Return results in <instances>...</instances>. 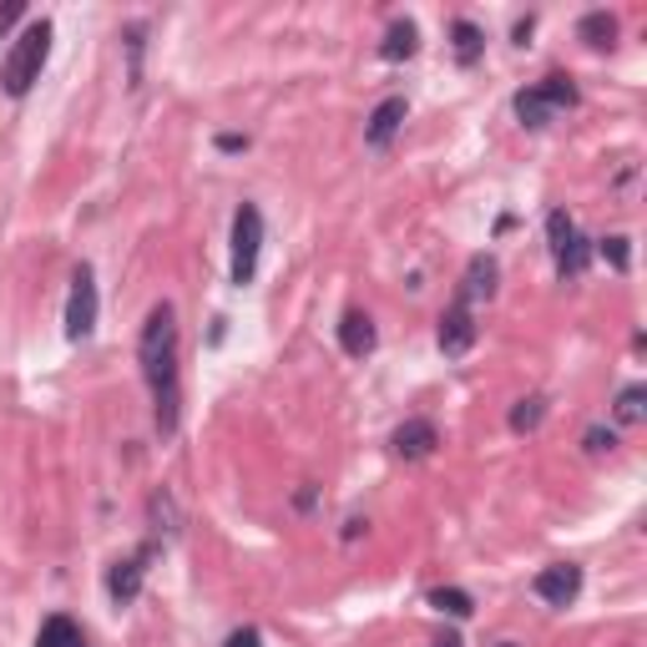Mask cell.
Returning <instances> with one entry per match:
<instances>
[{
    "instance_id": "7",
    "label": "cell",
    "mask_w": 647,
    "mask_h": 647,
    "mask_svg": "<svg viewBox=\"0 0 647 647\" xmlns=\"http://www.w3.org/2000/svg\"><path fill=\"white\" fill-rule=\"evenodd\" d=\"M531 592H537L547 607L577 602V592H582V566H577V562H551V566H541L537 582H531Z\"/></svg>"
},
{
    "instance_id": "10",
    "label": "cell",
    "mask_w": 647,
    "mask_h": 647,
    "mask_svg": "<svg viewBox=\"0 0 647 647\" xmlns=\"http://www.w3.org/2000/svg\"><path fill=\"white\" fill-rule=\"evenodd\" d=\"M496 278H501V268H496V259L491 253H476V259L466 263V278H460V289H455V299L460 303H476L481 299H496Z\"/></svg>"
},
{
    "instance_id": "4",
    "label": "cell",
    "mask_w": 647,
    "mask_h": 647,
    "mask_svg": "<svg viewBox=\"0 0 647 647\" xmlns=\"http://www.w3.org/2000/svg\"><path fill=\"white\" fill-rule=\"evenodd\" d=\"M577 107V86H572V76H547V82L526 86V92H516V117H522V127H547L556 111Z\"/></svg>"
},
{
    "instance_id": "2",
    "label": "cell",
    "mask_w": 647,
    "mask_h": 647,
    "mask_svg": "<svg viewBox=\"0 0 647 647\" xmlns=\"http://www.w3.org/2000/svg\"><path fill=\"white\" fill-rule=\"evenodd\" d=\"M51 21H31L21 36H15V46L5 51V61H0V86H5V97H26L31 86L41 82L46 71V56H51Z\"/></svg>"
},
{
    "instance_id": "26",
    "label": "cell",
    "mask_w": 647,
    "mask_h": 647,
    "mask_svg": "<svg viewBox=\"0 0 647 647\" xmlns=\"http://www.w3.org/2000/svg\"><path fill=\"white\" fill-rule=\"evenodd\" d=\"M249 147V137H238V132H223L218 137V152H243Z\"/></svg>"
},
{
    "instance_id": "15",
    "label": "cell",
    "mask_w": 647,
    "mask_h": 647,
    "mask_svg": "<svg viewBox=\"0 0 647 647\" xmlns=\"http://www.w3.org/2000/svg\"><path fill=\"white\" fill-rule=\"evenodd\" d=\"M577 36L587 46H592V51H607V46L618 41V15H607V11H587L577 21Z\"/></svg>"
},
{
    "instance_id": "14",
    "label": "cell",
    "mask_w": 647,
    "mask_h": 647,
    "mask_svg": "<svg viewBox=\"0 0 647 647\" xmlns=\"http://www.w3.org/2000/svg\"><path fill=\"white\" fill-rule=\"evenodd\" d=\"M415 46H420V31H415V21H390L385 41H380V56H385V61H410Z\"/></svg>"
},
{
    "instance_id": "8",
    "label": "cell",
    "mask_w": 647,
    "mask_h": 647,
    "mask_svg": "<svg viewBox=\"0 0 647 647\" xmlns=\"http://www.w3.org/2000/svg\"><path fill=\"white\" fill-rule=\"evenodd\" d=\"M476 334H481V330H476V309L455 299L451 309L441 314V330H435V339H441V355L445 359H460L470 345H476Z\"/></svg>"
},
{
    "instance_id": "24",
    "label": "cell",
    "mask_w": 647,
    "mask_h": 647,
    "mask_svg": "<svg viewBox=\"0 0 647 647\" xmlns=\"http://www.w3.org/2000/svg\"><path fill=\"white\" fill-rule=\"evenodd\" d=\"M21 15H26V0H5V5H0V41H5V36L15 31V21H21Z\"/></svg>"
},
{
    "instance_id": "1",
    "label": "cell",
    "mask_w": 647,
    "mask_h": 647,
    "mask_svg": "<svg viewBox=\"0 0 647 647\" xmlns=\"http://www.w3.org/2000/svg\"><path fill=\"white\" fill-rule=\"evenodd\" d=\"M137 359H142V380H147V390H152L157 430H163V435H178L182 380H178V309H172V303H152L147 309V319H142V339H137Z\"/></svg>"
},
{
    "instance_id": "9",
    "label": "cell",
    "mask_w": 647,
    "mask_h": 647,
    "mask_svg": "<svg viewBox=\"0 0 647 647\" xmlns=\"http://www.w3.org/2000/svg\"><path fill=\"white\" fill-rule=\"evenodd\" d=\"M152 551H157V547H142L137 556H127V562H117L107 572V592H111V602H117V607H127V602H137V597H142V582H147Z\"/></svg>"
},
{
    "instance_id": "27",
    "label": "cell",
    "mask_w": 647,
    "mask_h": 647,
    "mask_svg": "<svg viewBox=\"0 0 647 647\" xmlns=\"http://www.w3.org/2000/svg\"><path fill=\"white\" fill-rule=\"evenodd\" d=\"M435 647H460V637H441V643H435Z\"/></svg>"
},
{
    "instance_id": "16",
    "label": "cell",
    "mask_w": 647,
    "mask_h": 647,
    "mask_svg": "<svg viewBox=\"0 0 647 647\" xmlns=\"http://www.w3.org/2000/svg\"><path fill=\"white\" fill-rule=\"evenodd\" d=\"M36 647H86L82 627L67 618V612H56V618L41 622V633H36Z\"/></svg>"
},
{
    "instance_id": "22",
    "label": "cell",
    "mask_w": 647,
    "mask_h": 647,
    "mask_svg": "<svg viewBox=\"0 0 647 647\" xmlns=\"http://www.w3.org/2000/svg\"><path fill=\"white\" fill-rule=\"evenodd\" d=\"M152 522H157V531L178 537V506H172V496H167V491H157V496H152Z\"/></svg>"
},
{
    "instance_id": "18",
    "label": "cell",
    "mask_w": 647,
    "mask_h": 647,
    "mask_svg": "<svg viewBox=\"0 0 647 647\" xmlns=\"http://www.w3.org/2000/svg\"><path fill=\"white\" fill-rule=\"evenodd\" d=\"M541 420H547V399H541V395L516 399V410H511V430H516V435H531Z\"/></svg>"
},
{
    "instance_id": "21",
    "label": "cell",
    "mask_w": 647,
    "mask_h": 647,
    "mask_svg": "<svg viewBox=\"0 0 647 647\" xmlns=\"http://www.w3.org/2000/svg\"><path fill=\"white\" fill-rule=\"evenodd\" d=\"M602 253L607 263H612V268H618V274H627V268H633V238H622V233H612V238H602Z\"/></svg>"
},
{
    "instance_id": "11",
    "label": "cell",
    "mask_w": 647,
    "mask_h": 647,
    "mask_svg": "<svg viewBox=\"0 0 647 647\" xmlns=\"http://www.w3.org/2000/svg\"><path fill=\"white\" fill-rule=\"evenodd\" d=\"M405 117H410L405 97H385L380 107L370 111V122H364V142H370V147H390V142H395V132L405 127Z\"/></svg>"
},
{
    "instance_id": "23",
    "label": "cell",
    "mask_w": 647,
    "mask_h": 647,
    "mask_svg": "<svg viewBox=\"0 0 647 647\" xmlns=\"http://www.w3.org/2000/svg\"><path fill=\"white\" fill-rule=\"evenodd\" d=\"M582 445H587V451H592V455H602V451H612V445H618V430H602V426H592V430H587V435H582Z\"/></svg>"
},
{
    "instance_id": "3",
    "label": "cell",
    "mask_w": 647,
    "mask_h": 647,
    "mask_svg": "<svg viewBox=\"0 0 647 647\" xmlns=\"http://www.w3.org/2000/svg\"><path fill=\"white\" fill-rule=\"evenodd\" d=\"M547 238H551V259H556V274L562 278H582L587 263H592V243L577 233V223L566 207H551L547 213Z\"/></svg>"
},
{
    "instance_id": "13",
    "label": "cell",
    "mask_w": 647,
    "mask_h": 647,
    "mask_svg": "<svg viewBox=\"0 0 647 647\" xmlns=\"http://www.w3.org/2000/svg\"><path fill=\"white\" fill-rule=\"evenodd\" d=\"M339 345H345L349 359L374 355V319L364 314V309H345V319H339Z\"/></svg>"
},
{
    "instance_id": "25",
    "label": "cell",
    "mask_w": 647,
    "mask_h": 647,
    "mask_svg": "<svg viewBox=\"0 0 647 647\" xmlns=\"http://www.w3.org/2000/svg\"><path fill=\"white\" fill-rule=\"evenodd\" d=\"M223 647H263V633H259V627H238V633L228 637Z\"/></svg>"
},
{
    "instance_id": "12",
    "label": "cell",
    "mask_w": 647,
    "mask_h": 647,
    "mask_svg": "<svg viewBox=\"0 0 647 647\" xmlns=\"http://www.w3.org/2000/svg\"><path fill=\"white\" fill-rule=\"evenodd\" d=\"M390 445H395L399 460H426V455L441 445V430H435V420H405Z\"/></svg>"
},
{
    "instance_id": "6",
    "label": "cell",
    "mask_w": 647,
    "mask_h": 647,
    "mask_svg": "<svg viewBox=\"0 0 647 647\" xmlns=\"http://www.w3.org/2000/svg\"><path fill=\"white\" fill-rule=\"evenodd\" d=\"M97 309H101V299H97V274L92 268H76L71 274V299H67V339H92V330H97Z\"/></svg>"
},
{
    "instance_id": "20",
    "label": "cell",
    "mask_w": 647,
    "mask_h": 647,
    "mask_svg": "<svg viewBox=\"0 0 647 647\" xmlns=\"http://www.w3.org/2000/svg\"><path fill=\"white\" fill-rule=\"evenodd\" d=\"M643 415H647V390L643 385H627L618 395V426H637Z\"/></svg>"
},
{
    "instance_id": "17",
    "label": "cell",
    "mask_w": 647,
    "mask_h": 647,
    "mask_svg": "<svg viewBox=\"0 0 647 647\" xmlns=\"http://www.w3.org/2000/svg\"><path fill=\"white\" fill-rule=\"evenodd\" d=\"M451 41H455V61H460V67H476V61H481L486 36H481V26H476V21H455Z\"/></svg>"
},
{
    "instance_id": "5",
    "label": "cell",
    "mask_w": 647,
    "mask_h": 647,
    "mask_svg": "<svg viewBox=\"0 0 647 647\" xmlns=\"http://www.w3.org/2000/svg\"><path fill=\"white\" fill-rule=\"evenodd\" d=\"M259 253H263V213L253 203H243L233 213V263H228V274H233L238 289L253 284V274H259Z\"/></svg>"
},
{
    "instance_id": "19",
    "label": "cell",
    "mask_w": 647,
    "mask_h": 647,
    "mask_svg": "<svg viewBox=\"0 0 647 647\" xmlns=\"http://www.w3.org/2000/svg\"><path fill=\"white\" fill-rule=\"evenodd\" d=\"M430 607H441L451 618H470V612H476L470 592H460V587H435V592H430Z\"/></svg>"
},
{
    "instance_id": "28",
    "label": "cell",
    "mask_w": 647,
    "mask_h": 647,
    "mask_svg": "<svg viewBox=\"0 0 647 647\" xmlns=\"http://www.w3.org/2000/svg\"><path fill=\"white\" fill-rule=\"evenodd\" d=\"M501 647H516V643H501Z\"/></svg>"
}]
</instances>
